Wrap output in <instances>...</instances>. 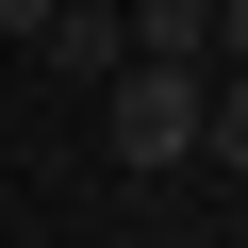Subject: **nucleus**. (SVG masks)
I'll use <instances>...</instances> for the list:
<instances>
[{
  "label": "nucleus",
  "instance_id": "obj_1",
  "mask_svg": "<svg viewBox=\"0 0 248 248\" xmlns=\"http://www.w3.org/2000/svg\"><path fill=\"white\" fill-rule=\"evenodd\" d=\"M199 83H215V66H166V50H133V66L99 83V133H116V166H133V182L199 166Z\"/></svg>",
  "mask_w": 248,
  "mask_h": 248
},
{
  "label": "nucleus",
  "instance_id": "obj_2",
  "mask_svg": "<svg viewBox=\"0 0 248 248\" xmlns=\"http://www.w3.org/2000/svg\"><path fill=\"white\" fill-rule=\"evenodd\" d=\"M33 66H66V83H116V66H133V17H116V0H66V17L33 33Z\"/></svg>",
  "mask_w": 248,
  "mask_h": 248
},
{
  "label": "nucleus",
  "instance_id": "obj_3",
  "mask_svg": "<svg viewBox=\"0 0 248 248\" xmlns=\"http://www.w3.org/2000/svg\"><path fill=\"white\" fill-rule=\"evenodd\" d=\"M133 50H166V66H215V0H133Z\"/></svg>",
  "mask_w": 248,
  "mask_h": 248
},
{
  "label": "nucleus",
  "instance_id": "obj_4",
  "mask_svg": "<svg viewBox=\"0 0 248 248\" xmlns=\"http://www.w3.org/2000/svg\"><path fill=\"white\" fill-rule=\"evenodd\" d=\"M199 166H232V182H248V66H215V83H199Z\"/></svg>",
  "mask_w": 248,
  "mask_h": 248
},
{
  "label": "nucleus",
  "instance_id": "obj_5",
  "mask_svg": "<svg viewBox=\"0 0 248 248\" xmlns=\"http://www.w3.org/2000/svg\"><path fill=\"white\" fill-rule=\"evenodd\" d=\"M50 17H66V0H0V50H33V33H50Z\"/></svg>",
  "mask_w": 248,
  "mask_h": 248
},
{
  "label": "nucleus",
  "instance_id": "obj_6",
  "mask_svg": "<svg viewBox=\"0 0 248 248\" xmlns=\"http://www.w3.org/2000/svg\"><path fill=\"white\" fill-rule=\"evenodd\" d=\"M215 66H248V0H215Z\"/></svg>",
  "mask_w": 248,
  "mask_h": 248
}]
</instances>
